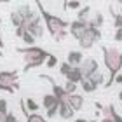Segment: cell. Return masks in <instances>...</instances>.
<instances>
[{
  "label": "cell",
  "mask_w": 122,
  "mask_h": 122,
  "mask_svg": "<svg viewBox=\"0 0 122 122\" xmlns=\"http://www.w3.org/2000/svg\"><path fill=\"white\" fill-rule=\"evenodd\" d=\"M73 122H96V120H86V119H75Z\"/></svg>",
  "instance_id": "cell-33"
},
{
  "label": "cell",
  "mask_w": 122,
  "mask_h": 122,
  "mask_svg": "<svg viewBox=\"0 0 122 122\" xmlns=\"http://www.w3.org/2000/svg\"><path fill=\"white\" fill-rule=\"evenodd\" d=\"M87 30H89V23H84V21L75 19V21H71V23H70V30L68 31H70V35L79 42L80 38L87 33Z\"/></svg>",
  "instance_id": "cell-9"
},
{
  "label": "cell",
  "mask_w": 122,
  "mask_h": 122,
  "mask_svg": "<svg viewBox=\"0 0 122 122\" xmlns=\"http://www.w3.org/2000/svg\"><path fill=\"white\" fill-rule=\"evenodd\" d=\"M73 110H71V107L68 103H65V105H59V117L63 119V120H70V119H73Z\"/></svg>",
  "instance_id": "cell-14"
},
{
  "label": "cell",
  "mask_w": 122,
  "mask_h": 122,
  "mask_svg": "<svg viewBox=\"0 0 122 122\" xmlns=\"http://www.w3.org/2000/svg\"><path fill=\"white\" fill-rule=\"evenodd\" d=\"M16 52H19L25 59V71H28L31 68H37V66H42L47 61V58L51 56V52H47L44 47L33 46V47H18Z\"/></svg>",
  "instance_id": "cell-3"
},
{
  "label": "cell",
  "mask_w": 122,
  "mask_h": 122,
  "mask_svg": "<svg viewBox=\"0 0 122 122\" xmlns=\"http://www.w3.org/2000/svg\"><path fill=\"white\" fill-rule=\"evenodd\" d=\"M16 10H18V12H19L21 16H23V19H25V25L28 23V21H31L33 18H35V16H38V12L31 9V5H30V4H23V5H19V7L16 9Z\"/></svg>",
  "instance_id": "cell-11"
},
{
  "label": "cell",
  "mask_w": 122,
  "mask_h": 122,
  "mask_svg": "<svg viewBox=\"0 0 122 122\" xmlns=\"http://www.w3.org/2000/svg\"><path fill=\"white\" fill-rule=\"evenodd\" d=\"M91 10H92V9L89 7V5H84V7L77 12V19H79V21H84V23H89V19L92 18V16H91Z\"/></svg>",
  "instance_id": "cell-15"
},
{
  "label": "cell",
  "mask_w": 122,
  "mask_h": 122,
  "mask_svg": "<svg viewBox=\"0 0 122 122\" xmlns=\"http://www.w3.org/2000/svg\"><path fill=\"white\" fill-rule=\"evenodd\" d=\"M84 59L86 58H84V52H82V51H70L68 56H66V63L75 68V66H80Z\"/></svg>",
  "instance_id": "cell-12"
},
{
  "label": "cell",
  "mask_w": 122,
  "mask_h": 122,
  "mask_svg": "<svg viewBox=\"0 0 122 122\" xmlns=\"http://www.w3.org/2000/svg\"><path fill=\"white\" fill-rule=\"evenodd\" d=\"M63 7L68 9V10H77V12H79V10L82 9V4L79 2V0H73V2H65Z\"/></svg>",
  "instance_id": "cell-20"
},
{
  "label": "cell",
  "mask_w": 122,
  "mask_h": 122,
  "mask_svg": "<svg viewBox=\"0 0 122 122\" xmlns=\"http://www.w3.org/2000/svg\"><path fill=\"white\" fill-rule=\"evenodd\" d=\"M46 66H47V68H54V66H58V58L54 56V54H51V56L47 58V61H46Z\"/></svg>",
  "instance_id": "cell-26"
},
{
  "label": "cell",
  "mask_w": 122,
  "mask_h": 122,
  "mask_svg": "<svg viewBox=\"0 0 122 122\" xmlns=\"http://www.w3.org/2000/svg\"><path fill=\"white\" fill-rule=\"evenodd\" d=\"M35 5L38 7V12H40V16H42V21H44V25H46V30L51 33V37L56 42H63L66 38V33H68V30H70V23L66 19L59 18V16L51 14L49 10H46L42 2H35Z\"/></svg>",
  "instance_id": "cell-1"
},
{
  "label": "cell",
  "mask_w": 122,
  "mask_h": 122,
  "mask_svg": "<svg viewBox=\"0 0 122 122\" xmlns=\"http://www.w3.org/2000/svg\"><path fill=\"white\" fill-rule=\"evenodd\" d=\"M25 33H26V26H19V28H16V37H18V38H23Z\"/></svg>",
  "instance_id": "cell-29"
},
{
  "label": "cell",
  "mask_w": 122,
  "mask_h": 122,
  "mask_svg": "<svg viewBox=\"0 0 122 122\" xmlns=\"http://www.w3.org/2000/svg\"><path fill=\"white\" fill-rule=\"evenodd\" d=\"M42 107L46 108L47 119H54V117L59 113V101L56 99V96H54L52 92H51V94H44V98H42Z\"/></svg>",
  "instance_id": "cell-6"
},
{
  "label": "cell",
  "mask_w": 122,
  "mask_h": 122,
  "mask_svg": "<svg viewBox=\"0 0 122 122\" xmlns=\"http://www.w3.org/2000/svg\"><path fill=\"white\" fill-rule=\"evenodd\" d=\"M63 87H65L66 94H70V96H71V94H77V87H79V84H73V82H68V80H66Z\"/></svg>",
  "instance_id": "cell-24"
},
{
  "label": "cell",
  "mask_w": 122,
  "mask_h": 122,
  "mask_svg": "<svg viewBox=\"0 0 122 122\" xmlns=\"http://www.w3.org/2000/svg\"><path fill=\"white\" fill-rule=\"evenodd\" d=\"M96 105V108L99 110V112L103 113V119H101V122H122V117L117 113V110H115V107L113 105H108V107H103L101 103H94Z\"/></svg>",
  "instance_id": "cell-7"
},
{
  "label": "cell",
  "mask_w": 122,
  "mask_h": 122,
  "mask_svg": "<svg viewBox=\"0 0 122 122\" xmlns=\"http://www.w3.org/2000/svg\"><path fill=\"white\" fill-rule=\"evenodd\" d=\"M2 47H4V40H2V33H0V56H2Z\"/></svg>",
  "instance_id": "cell-32"
},
{
  "label": "cell",
  "mask_w": 122,
  "mask_h": 122,
  "mask_svg": "<svg viewBox=\"0 0 122 122\" xmlns=\"http://www.w3.org/2000/svg\"><path fill=\"white\" fill-rule=\"evenodd\" d=\"M21 40H23V42L26 44V47H33V46H35V40H37V38L33 37L28 30H26V33L23 35V38H21Z\"/></svg>",
  "instance_id": "cell-21"
},
{
  "label": "cell",
  "mask_w": 122,
  "mask_h": 122,
  "mask_svg": "<svg viewBox=\"0 0 122 122\" xmlns=\"http://www.w3.org/2000/svg\"><path fill=\"white\" fill-rule=\"evenodd\" d=\"M119 14H120V16H122V4H120V10H119Z\"/></svg>",
  "instance_id": "cell-35"
},
{
  "label": "cell",
  "mask_w": 122,
  "mask_h": 122,
  "mask_svg": "<svg viewBox=\"0 0 122 122\" xmlns=\"http://www.w3.org/2000/svg\"><path fill=\"white\" fill-rule=\"evenodd\" d=\"M25 105H26V110H28V112H31V113H37L38 112V103L33 98H26L25 99Z\"/></svg>",
  "instance_id": "cell-19"
},
{
  "label": "cell",
  "mask_w": 122,
  "mask_h": 122,
  "mask_svg": "<svg viewBox=\"0 0 122 122\" xmlns=\"http://www.w3.org/2000/svg\"><path fill=\"white\" fill-rule=\"evenodd\" d=\"M19 89V79H18V71L10 70V71H0V91L5 92H16Z\"/></svg>",
  "instance_id": "cell-4"
},
{
  "label": "cell",
  "mask_w": 122,
  "mask_h": 122,
  "mask_svg": "<svg viewBox=\"0 0 122 122\" xmlns=\"http://www.w3.org/2000/svg\"><path fill=\"white\" fill-rule=\"evenodd\" d=\"M80 71H82V75H84V79L92 77L94 73H98V71H99L98 61L94 58H86L84 61H82V65H80Z\"/></svg>",
  "instance_id": "cell-10"
},
{
  "label": "cell",
  "mask_w": 122,
  "mask_h": 122,
  "mask_svg": "<svg viewBox=\"0 0 122 122\" xmlns=\"http://www.w3.org/2000/svg\"><path fill=\"white\" fill-rule=\"evenodd\" d=\"M84 96L82 94H71V96L68 98V105L71 107V110L73 112H80L82 108H84Z\"/></svg>",
  "instance_id": "cell-13"
},
{
  "label": "cell",
  "mask_w": 122,
  "mask_h": 122,
  "mask_svg": "<svg viewBox=\"0 0 122 122\" xmlns=\"http://www.w3.org/2000/svg\"><path fill=\"white\" fill-rule=\"evenodd\" d=\"M101 37H103V33H101V30H99V28H92V26H89L87 33L79 40V46H80V49L87 51V49H91L96 42L101 40Z\"/></svg>",
  "instance_id": "cell-5"
},
{
  "label": "cell",
  "mask_w": 122,
  "mask_h": 122,
  "mask_svg": "<svg viewBox=\"0 0 122 122\" xmlns=\"http://www.w3.org/2000/svg\"><path fill=\"white\" fill-rule=\"evenodd\" d=\"M103 52V63L108 70V80L105 82V89H110L115 84V79L122 70V51H119L117 47H101Z\"/></svg>",
  "instance_id": "cell-2"
},
{
  "label": "cell",
  "mask_w": 122,
  "mask_h": 122,
  "mask_svg": "<svg viewBox=\"0 0 122 122\" xmlns=\"http://www.w3.org/2000/svg\"><path fill=\"white\" fill-rule=\"evenodd\" d=\"M71 70H73V66H71V65H68L66 61H65V63H61V65H59V73L63 75L65 79H66V77L70 75V71H71Z\"/></svg>",
  "instance_id": "cell-22"
},
{
  "label": "cell",
  "mask_w": 122,
  "mask_h": 122,
  "mask_svg": "<svg viewBox=\"0 0 122 122\" xmlns=\"http://www.w3.org/2000/svg\"><path fill=\"white\" fill-rule=\"evenodd\" d=\"M25 26H26V30H28L35 38H42V37H44V26H46V25L42 23V16H40V12H38V16H35L31 21H28Z\"/></svg>",
  "instance_id": "cell-8"
},
{
  "label": "cell",
  "mask_w": 122,
  "mask_h": 122,
  "mask_svg": "<svg viewBox=\"0 0 122 122\" xmlns=\"http://www.w3.org/2000/svg\"><path fill=\"white\" fill-rule=\"evenodd\" d=\"M115 84H122V73L117 75V79H115Z\"/></svg>",
  "instance_id": "cell-31"
},
{
  "label": "cell",
  "mask_w": 122,
  "mask_h": 122,
  "mask_svg": "<svg viewBox=\"0 0 122 122\" xmlns=\"http://www.w3.org/2000/svg\"><path fill=\"white\" fill-rule=\"evenodd\" d=\"M26 122H47L46 117H42L40 113H30L26 117Z\"/></svg>",
  "instance_id": "cell-25"
},
{
  "label": "cell",
  "mask_w": 122,
  "mask_h": 122,
  "mask_svg": "<svg viewBox=\"0 0 122 122\" xmlns=\"http://www.w3.org/2000/svg\"><path fill=\"white\" fill-rule=\"evenodd\" d=\"M79 86L82 87V91H84V92H87V94H89V92H94V91L98 89V86L94 84V82H92L91 79H84V80H82Z\"/></svg>",
  "instance_id": "cell-18"
},
{
  "label": "cell",
  "mask_w": 122,
  "mask_h": 122,
  "mask_svg": "<svg viewBox=\"0 0 122 122\" xmlns=\"http://www.w3.org/2000/svg\"><path fill=\"white\" fill-rule=\"evenodd\" d=\"M113 40H115V42H122V28H120V30H115Z\"/></svg>",
  "instance_id": "cell-30"
},
{
  "label": "cell",
  "mask_w": 122,
  "mask_h": 122,
  "mask_svg": "<svg viewBox=\"0 0 122 122\" xmlns=\"http://www.w3.org/2000/svg\"><path fill=\"white\" fill-rule=\"evenodd\" d=\"M0 25H2V18H0Z\"/></svg>",
  "instance_id": "cell-36"
},
{
  "label": "cell",
  "mask_w": 122,
  "mask_h": 122,
  "mask_svg": "<svg viewBox=\"0 0 122 122\" xmlns=\"http://www.w3.org/2000/svg\"><path fill=\"white\" fill-rule=\"evenodd\" d=\"M5 122H19V119L16 117V115L12 112H9L7 115H5Z\"/></svg>",
  "instance_id": "cell-28"
},
{
  "label": "cell",
  "mask_w": 122,
  "mask_h": 122,
  "mask_svg": "<svg viewBox=\"0 0 122 122\" xmlns=\"http://www.w3.org/2000/svg\"><path fill=\"white\" fill-rule=\"evenodd\" d=\"M0 113H2V115H7L9 113V110H7V99H4V98H0Z\"/></svg>",
  "instance_id": "cell-27"
},
{
  "label": "cell",
  "mask_w": 122,
  "mask_h": 122,
  "mask_svg": "<svg viewBox=\"0 0 122 122\" xmlns=\"http://www.w3.org/2000/svg\"><path fill=\"white\" fill-rule=\"evenodd\" d=\"M103 23H105V18H103L101 12H94L92 18L89 19V26H92V28H99V30H101Z\"/></svg>",
  "instance_id": "cell-16"
},
{
  "label": "cell",
  "mask_w": 122,
  "mask_h": 122,
  "mask_svg": "<svg viewBox=\"0 0 122 122\" xmlns=\"http://www.w3.org/2000/svg\"><path fill=\"white\" fill-rule=\"evenodd\" d=\"M0 122H5V115H2V113H0Z\"/></svg>",
  "instance_id": "cell-34"
},
{
  "label": "cell",
  "mask_w": 122,
  "mask_h": 122,
  "mask_svg": "<svg viewBox=\"0 0 122 122\" xmlns=\"http://www.w3.org/2000/svg\"><path fill=\"white\" fill-rule=\"evenodd\" d=\"M10 23L14 25V28H19V26H25V19L18 10H10Z\"/></svg>",
  "instance_id": "cell-17"
},
{
  "label": "cell",
  "mask_w": 122,
  "mask_h": 122,
  "mask_svg": "<svg viewBox=\"0 0 122 122\" xmlns=\"http://www.w3.org/2000/svg\"><path fill=\"white\" fill-rule=\"evenodd\" d=\"M89 79H91V80H92V82H94V84H96L98 87H99V86H105V75L101 73V71L94 73L92 77H89Z\"/></svg>",
  "instance_id": "cell-23"
}]
</instances>
